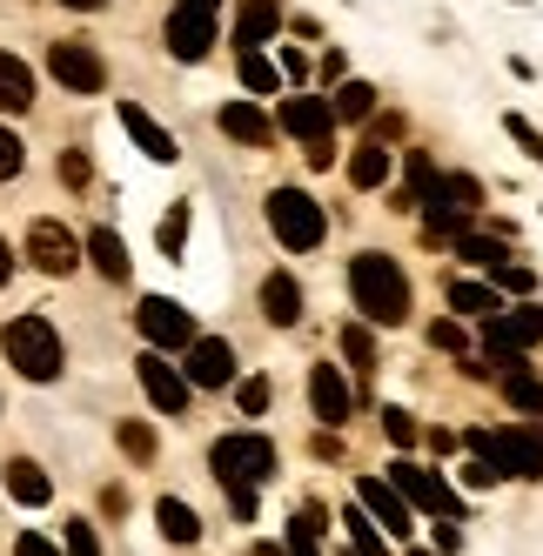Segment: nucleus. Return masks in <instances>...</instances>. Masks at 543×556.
<instances>
[{"instance_id":"f257e3e1","label":"nucleus","mask_w":543,"mask_h":556,"mask_svg":"<svg viewBox=\"0 0 543 556\" xmlns=\"http://www.w3.org/2000/svg\"><path fill=\"white\" fill-rule=\"evenodd\" d=\"M349 295H356L363 323H376V329H403L409 323V275L382 249H363L349 262Z\"/></svg>"},{"instance_id":"f03ea898","label":"nucleus","mask_w":543,"mask_h":556,"mask_svg":"<svg viewBox=\"0 0 543 556\" xmlns=\"http://www.w3.org/2000/svg\"><path fill=\"white\" fill-rule=\"evenodd\" d=\"M209 469H215V483H222V490H236V483L262 490L268 476H276V443H268V435H255V429L215 435V450H209Z\"/></svg>"},{"instance_id":"7ed1b4c3","label":"nucleus","mask_w":543,"mask_h":556,"mask_svg":"<svg viewBox=\"0 0 543 556\" xmlns=\"http://www.w3.org/2000/svg\"><path fill=\"white\" fill-rule=\"evenodd\" d=\"M463 443H470V456H490L503 476H523V483H536V476H543V422H517V429H470Z\"/></svg>"},{"instance_id":"20e7f679","label":"nucleus","mask_w":543,"mask_h":556,"mask_svg":"<svg viewBox=\"0 0 543 556\" xmlns=\"http://www.w3.org/2000/svg\"><path fill=\"white\" fill-rule=\"evenodd\" d=\"M262 215H268V228H276V242H282L289 255L323 249V235H329L323 202H316V194H302V188H276V194L262 202Z\"/></svg>"},{"instance_id":"39448f33","label":"nucleus","mask_w":543,"mask_h":556,"mask_svg":"<svg viewBox=\"0 0 543 556\" xmlns=\"http://www.w3.org/2000/svg\"><path fill=\"white\" fill-rule=\"evenodd\" d=\"M0 349H8V363L27 382H54L61 376V336H54L48 315H14V323L0 329Z\"/></svg>"},{"instance_id":"423d86ee","label":"nucleus","mask_w":543,"mask_h":556,"mask_svg":"<svg viewBox=\"0 0 543 556\" xmlns=\"http://www.w3.org/2000/svg\"><path fill=\"white\" fill-rule=\"evenodd\" d=\"M276 128L302 141L308 168H329V162H336V148H329V135H336V108H329L323 94H289L282 114H276Z\"/></svg>"},{"instance_id":"0eeeda50","label":"nucleus","mask_w":543,"mask_h":556,"mask_svg":"<svg viewBox=\"0 0 543 556\" xmlns=\"http://www.w3.org/2000/svg\"><path fill=\"white\" fill-rule=\"evenodd\" d=\"M390 483L409 496V509H422V516H463V503H456V490L443 483L437 469H422V463H409V456H396L390 463Z\"/></svg>"},{"instance_id":"6e6552de","label":"nucleus","mask_w":543,"mask_h":556,"mask_svg":"<svg viewBox=\"0 0 543 556\" xmlns=\"http://www.w3.org/2000/svg\"><path fill=\"white\" fill-rule=\"evenodd\" d=\"M135 376H141V395H148V403L162 409V416H181V409H188V395H195V382H188V369H175L162 349H148L141 363H135Z\"/></svg>"},{"instance_id":"1a4fd4ad","label":"nucleus","mask_w":543,"mask_h":556,"mask_svg":"<svg viewBox=\"0 0 543 556\" xmlns=\"http://www.w3.org/2000/svg\"><path fill=\"white\" fill-rule=\"evenodd\" d=\"M135 323H141V336L154 349H188V342H195V315H188L181 302H168V295H148L135 308Z\"/></svg>"},{"instance_id":"9d476101","label":"nucleus","mask_w":543,"mask_h":556,"mask_svg":"<svg viewBox=\"0 0 543 556\" xmlns=\"http://www.w3.org/2000/svg\"><path fill=\"white\" fill-rule=\"evenodd\" d=\"M48 67H54V81L74 88V94H101V88H108V67H101V54H94L88 41H54Z\"/></svg>"},{"instance_id":"9b49d317","label":"nucleus","mask_w":543,"mask_h":556,"mask_svg":"<svg viewBox=\"0 0 543 556\" xmlns=\"http://www.w3.org/2000/svg\"><path fill=\"white\" fill-rule=\"evenodd\" d=\"M356 503H363L390 536H409V530H416V509H409V496L390 483V476H363V483H356Z\"/></svg>"},{"instance_id":"f8f14e48","label":"nucleus","mask_w":543,"mask_h":556,"mask_svg":"<svg viewBox=\"0 0 543 556\" xmlns=\"http://www.w3.org/2000/svg\"><path fill=\"white\" fill-rule=\"evenodd\" d=\"M181 355H188L181 369H188V382H195V389H228V382H236V349H228L222 336H195Z\"/></svg>"},{"instance_id":"ddd939ff","label":"nucleus","mask_w":543,"mask_h":556,"mask_svg":"<svg viewBox=\"0 0 543 556\" xmlns=\"http://www.w3.org/2000/svg\"><path fill=\"white\" fill-rule=\"evenodd\" d=\"M209 48H215V14L175 8V14H168V54H175V61H209Z\"/></svg>"},{"instance_id":"4468645a","label":"nucleus","mask_w":543,"mask_h":556,"mask_svg":"<svg viewBox=\"0 0 543 556\" xmlns=\"http://www.w3.org/2000/svg\"><path fill=\"white\" fill-rule=\"evenodd\" d=\"M308 403H316V422H323V429H342V422H349V382H342L336 363H316V369H308Z\"/></svg>"},{"instance_id":"2eb2a0df","label":"nucleus","mask_w":543,"mask_h":556,"mask_svg":"<svg viewBox=\"0 0 543 556\" xmlns=\"http://www.w3.org/2000/svg\"><path fill=\"white\" fill-rule=\"evenodd\" d=\"M27 255H34V268H41V275H67L74 262H81V255H74V235L61 222H34L27 228Z\"/></svg>"},{"instance_id":"dca6fc26","label":"nucleus","mask_w":543,"mask_h":556,"mask_svg":"<svg viewBox=\"0 0 543 556\" xmlns=\"http://www.w3.org/2000/svg\"><path fill=\"white\" fill-rule=\"evenodd\" d=\"M215 128H222L228 141H242V148H268V141H276V122H268L255 101H228V108L215 114Z\"/></svg>"},{"instance_id":"f3484780","label":"nucleus","mask_w":543,"mask_h":556,"mask_svg":"<svg viewBox=\"0 0 543 556\" xmlns=\"http://www.w3.org/2000/svg\"><path fill=\"white\" fill-rule=\"evenodd\" d=\"M122 128H128V141L148 154V162H175V135L154 122V114L141 108V101H122Z\"/></svg>"},{"instance_id":"a211bd4d","label":"nucleus","mask_w":543,"mask_h":556,"mask_svg":"<svg viewBox=\"0 0 543 556\" xmlns=\"http://www.w3.org/2000/svg\"><path fill=\"white\" fill-rule=\"evenodd\" d=\"M276 27H282V8H276V0H242V8H236V48L276 41Z\"/></svg>"},{"instance_id":"6ab92c4d","label":"nucleus","mask_w":543,"mask_h":556,"mask_svg":"<svg viewBox=\"0 0 543 556\" xmlns=\"http://www.w3.org/2000/svg\"><path fill=\"white\" fill-rule=\"evenodd\" d=\"M262 315L276 329H295L302 323V289H295V275H268L262 282Z\"/></svg>"},{"instance_id":"aec40b11","label":"nucleus","mask_w":543,"mask_h":556,"mask_svg":"<svg viewBox=\"0 0 543 556\" xmlns=\"http://www.w3.org/2000/svg\"><path fill=\"white\" fill-rule=\"evenodd\" d=\"M34 108V67L21 54H0V114H27Z\"/></svg>"},{"instance_id":"412c9836","label":"nucleus","mask_w":543,"mask_h":556,"mask_svg":"<svg viewBox=\"0 0 543 556\" xmlns=\"http://www.w3.org/2000/svg\"><path fill=\"white\" fill-rule=\"evenodd\" d=\"M8 496H14V503H27V509H41V503L54 496V483H48V476H41V463H27V456H14V463H8Z\"/></svg>"},{"instance_id":"4be33fe9","label":"nucleus","mask_w":543,"mask_h":556,"mask_svg":"<svg viewBox=\"0 0 543 556\" xmlns=\"http://www.w3.org/2000/svg\"><path fill=\"white\" fill-rule=\"evenodd\" d=\"M503 403L517 416H530V422H543V382L530 369H503Z\"/></svg>"},{"instance_id":"5701e85b","label":"nucleus","mask_w":543,"mask_h":556,"mask_svg":"<svg viewBox=\"0 0 543 556\" xmlns=\"http://www.w3.org/2000/svg\"><path fill=\"white\" fill-rule=\"evenodd\" d=\"M88 262L108 275V282H128V249H122V235H114V228H94L88 235Z\"/></svg>"},{"instance_id":"b1692460","label":"nucleus","mask_w":543,"mask_h":556,"mask_svg":"<svg viewBox=\"0 0 543 556\" xmlns=\"http://www.w3.org/2000/svg\"><path fill=\"white\" fill-rule=\"evenodd\" d=\"M154 516H162V536H168V543H181V549L202 536V516L188 509L181 496H162V503H154Z\"/></svg>"},{"instance_id":"393cba45","label":"nucleus","mask_w":543,"mask_h":556,"mask_svg":"<svg viewBox=\"0 0 543 556\" xmlns=\"http://www.w3.org/2000/svg\"><path fill=\"white\" fill-rule=\"evenodd\" d=\"M342 530H349V549L356 556H390V543H382V523L356 503V509H342Z\"/></svg>"},{"instance_id":"a878e982","label":"nucleus","mask_w":543,"mask_h":556,"mask_svg":"<svg viewBox=\"0 0 543 556\" xmlns=\"http://www.w3.org/2000/svg\"><path fill=\"white\" fill-rule=\"evenodd\" d=\"M443 302H450V315H477V323L503 308V302H496V289H483V282H450V289H443Z\"/></svg>"},{"instance_id":"bb28decb","label":"nucleus","mask_w":543,"mask_h":556,"mask_svg":"<svg viewBox=\"0 0 543 556\" xmlns=\"http://www.w3.org/2000/svg\"><path fill=\"white\" fill-rule=\"evenodd\" d=\"M456 255L470 262V268H503V262H510V249H503L496 235H470V228L456 235Z\"/></svg>"},{"instance_id":"cd10ccee","label":"nucleus","mask_w":543,"mask_h":556,"mask_svg":"<svg viewBox=\"0 0 543 556\" xmlns=\"http://www.w3.org/2000/svg\"><path fill=\"white\" fill-rule=\"evenodd\" d=\"M349 181H356V188H382V181H390V148H356V154H349Z\"/></svg>"},{"instance_id":"c85d7f7f","label":"nucleus","mask_w":543,"mask_h":556,"mask_svg":"<svg viewBox=\"0 0 543 556\" xmlns=\"http://www.w3.org/2000/svg\"><path fill=\"white\" fill-rule=\"evenodd\" d=\"M323 530H329V523H323V509H316V503H302V509L289 516V549H295V556H308V549L323 543Z\"/></svg>"},{"instance_id":"c756f323","label":"nucleus","mask_w":543,"mask_h":556,"mask_svg":"<svg viewBox=\"0 0 543 556\" xmlns=\"http://www.w3.org/2000/svg\"><path fill=\"white\" fill-rule=\"evenodd\" d=\"M242 88H249V94H276V88H282V67L262 61V48H242Z\"/></svg>"},{"instance_id":"7c9ffc66","label":"nucleus","mask_w":543,"mask_h":556,"mask_svg":"<svg viewBox=\"0 0 543 556\" xmlns=\"http://www.w3.org/2000/svg\"><path fill=\"white\" fill-rule=\"evenodd\" d=\"M329 108H336V122H363V114H376V88L369 81H342Z\"/></svg>"},{"instance_id":"2f4dec72","label":"nucleus","mask_w":543,"mask_h":556,"mask_svg":"<svg viewBox=\"0 0 543 556\" xmlns=\"http://www.w3.org/2000/svg\"><path fill=\"white\" fill-rule=\"evenodd\" d=\"M342 355H349V363H356V369L369 376V369H376V336H369L363 323H349V329H342Z\"/></svg>"},{"instance_id":"473e14b6","label":"nucleus","mask_w":543,"mask_h":556,"mask_svg":"<svg viewBox=\"0 0 543 556\" xmlns=\"http://www.w3.org/2000/svg\"><path fill=\"white\" fill-rule=\"evenodd\" d=\"M181 249H188V208L175 202V208L162 215V255H168V262H181Z\"/></svg>"},{"instance_id":"72a5a7b5","label":"nucleus","mask_w":543,"mask_h":556,"mask_svg":"<svg viewBox=\"0 0 543 556\" xmlns=\"http://www.w3.org/2000/svg\"><path fill=\"white\" fill-rule=\"evenodd\" d=\"M503 135H510V141H517V148H523V154H530V162H536V168H543V135H536V128H530V122H523V114H503Z\"/></svg>"},{"instance_id":"f704fd0d","label":"nucleus","mask_w":543,"mask_h":556,"mask_svg":"<svg viewBox=\"0 0 543 556\" xmlns=\"http://www.w3.org/2000/svg\"><path fill=\"white\" fill-rule=\"evenodd\" d=\"M382 435H390L396 450H409L422 429H416V416H409V409H396V403H390V409H382Z\"/></svg>"},{"instance_id":"c9c22d12","label":"nucleus","mask_w":543,"mask_h":556,"mask_svg":"<svg viewBox=\"0 0 543 556\" xmlns=\"http://www.w3.org/2000/svg\"><path fill=\"white\" fill-rule=\"evenodd\" d=\"M61 556H101V536H94V523H81V516H74V523H67V536H61Z\"/></svg>"},{"instance_id":"e433bc0d","label":"nucleus","mask_w":543,"mask_h":556,"mask_svg":"<svg viewBox=\"0 0 543 556\" xmlns=\"http://www.w3.org/2000/svg\"><path fill=\"white\" fill-rule=\"evenodd\" d=\"M430 342H437V349H450V355H470V336H463V323H456V315L430 323Z\"/></svg>"},{"instance_id":"4c0bfd02","label":"nucleus","mask_w":543,"mask_h":556,"mask_svg":"<svg viewBox=\"0 0 543 556\" xmlns=\"http://www.w3.org/2000/svg\"><path fill=\"white\" fill-rule=\"evenodd\" d=\"M21 162H27L21 135H8V128H0V181H14V175H21Z\"/></svg>"},{"instance_id":"58836bf2","label":"nucleus","mask_w":543,"mask_h":556,"mask_svg":"<svg viewBox=\"0 0 543 556\" xmlns=\"http://www.w3.org/2000/svg\"><path fill=\"white\" fill-rule=\"evenodd\" d=\"M236 403H242V416H262V409H268V376H249V382L236 389Z\"/></svg>"},{"instance_id":"ea45409f","label":"nucleus","mask_w":543,"mask_h":556,"mask_svg":"<svg viewBox=\"0 0 543 556\" xmlns=\"http://www.w3.org/2000/svg\"><path fill=\"white\" fill-rule=\"evenodd\" d=\"M496 282L510 289V295H530V289H536V275H530V268H517V262H503V268H496Z\"/></svg>"},{"instance_id":"a19ab883","label":"nucleus","mask_w":543,"mask_h":556,"mask_svg":"<svg viewBox=\"0 0 543 556\" xmlns=\"http://www.w3.org/2000/svg\"><path fill=\"white\" fill-rule=\"evenodd\" d=\"M122 450H135V456H154V435H148L141 422H122Z\"/></svg>"},{"instance_id":"79ce46f5","label":"nucleus","mask_w":543,"mask_h":556,"mask_svg":"<svg viewBox=\"0 0 543 556\" xmlns=\"http://www.w3.org/2000/svg\"><path fill=\"white\" fill-rule=\"evenodd\" d=\"M228 509H236L242 523H255V490H249V483H236V490H228Z\"/></svg>"},{"instance_id":"37998d69","label":"nucleus","mask_w":543,"mask_h":556,"mask_svg":"<svg viewBox=\"0 0 543 556\" xmlns=\"http://www.w3.org/2000/svg\"><path fill=\"white\" fill-rule=\"evenodd\" d=\"M14 556H61V549H54L48 536H34V530H27V536H14Z\"/></svg>"},{"instance_id":"c03bdc74","label":"nucleus","mask_w":543,"mask_h":556,"mask_svg":"<svg viewBox=\"0 0 543 556\" xmlns=\"http://www.w3.org/2000/svg\"><path fill=\"white\" fill-rule=\"evenodd\" d=\"M302 74H308V61L295 48H282V81H302Z\"/></svg>"},{"instance_id":"a18cd8bd","label":"nucleus","mask_w":543,"mask_h":556,"mask_svg":"<svg viewBox=\"0 0 543 556\" xmlns=\"http://www.w3.org/2000/svg\"><path fill=\"white\" fill-rule=\"evenodd\" d=\"M8 275H14V249H8V235H0V289H8Z\"/></svg>"},{"instance_id":"49530a36","label":"nucleus","mask_w":543,"mask_h":556,"mask_svg":"<svg viewBox=\"0 0 543 556\" xmlns=\"http://www.w3.org/2000/svg\"><path fill=\"white\" fill-rule=\"evenodd\" d=\"M181 8H202V14H215V8H222V0H181Z\"/></svg>"},{"instance_id":"de8ad7c7","label":"nucleus","mask_w":543,"mask_h":556,"mask_svg":"<svg viewBox=\"0 0 543 556\" xmlns=\"http://www.w3.org/2000/svg\"><path fill=\"white\" fill-rule=\"evenodd\" d=\"M61 8H81V14H94V8H101V0H61Z\"/></svg>"},{"instance_id":"09e8293b","label":"nucleus","mask_w":543,"mask_h":556,"mask_svg":"<svg viewBox=\"0 0 543 556\" xmlns=\"http://www.w3.org/2000/svg\"><path fill=\"white\" fill-rule=\"evenodd\" d=\"M289 556H295V549H289ZM308 556H316V549H308Z\"/></svg>"}]
</instances>
